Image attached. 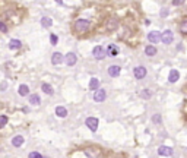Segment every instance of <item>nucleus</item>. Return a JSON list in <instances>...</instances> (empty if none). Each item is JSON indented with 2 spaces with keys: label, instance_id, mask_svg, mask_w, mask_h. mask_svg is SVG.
<instances>
[{
  "label": "nucleus",
  "instance_id": "1",
  "mask_svg": "<svg viewBox=\"0 0 187 158\" xmlns=\"http://www.w3.org/2000/svg\"><path fill=\"white\" fill-rule=\"evenodd\" d=\"M89 26H91V22L88 19H78L73 25L75 31L79 32V34H85L86 31H89Z\"/></svg>",
  "mask_w": 187,
  "mask_h": 158
},
{
  "label": "nucleus",
  "instance_id": "2",
  "mask_svg": "<svg viewBox=\"0 0 187 158\" xmlns=\"http://www.w3.org/2000/svg\"><path fill=\"white\" fill-rule=\"evenodd\" d=\"M92 54H94V57H95L97 60H104V59H105V56H107L105 50L102 49L101 46H95V47H94V50H92Z\"/></svg>",
  "mask_w": 187,
  "mask_h": 158
},
{
  "label": "nucleus",
  "instance_id": "3",
  "mask_svg": "<svg viewBox=\"0 0 187 158\" xmlns=\"http://www.w3.org/2000/svg\"><path fill=\"white\" fill-rule=\"evenodd\" d=\"M105 98H107V92H105V89H102V88H97V89H95V94H94V100H95L97 103H102V101H105Z\"/></svg>",
  "mask_w": 187,
  "mask_h": 158
},
{
  "label": "nucleus",
  "instance_id": "4",
  "mask_svg": "<svg viewBox=\"0 0 187 158\" xmlns=\"http://www.w3.org/2000/svg\"><path fill=\"white\" fill-rule=\"evenodd\" d=\"M161 41H162L164 44H171V43L174 41V34H172V31L165 29V31L161 34Z\"/></svg>",
  "mask_w": 187,
  "mask_h": 158
},
{
  "label": "nucleus",
  "instance_id": "5",
  "mask_svg": "<svg viewBox=\"0 0 187 158\" xmlns=\"http://www.w3.org/2000/svg\"><path fill=\"white\" fill-rule=\"evenodd\" d=\"M65 62V57H63V54L59 51L53 53V56H51V63L54 65V66H59V65H62Z\"/></svg>",
  "mask_w": 187,
  "mask_h": 158
},
{
  "label": "nucleus",
  "instance_id": "6",
  "mask_svg": "<svg viewBox=\"0 0 187 158\" xmlns=\"http://www.w3.org/2000/svg\"><path fill=\"white\" fill-rule=\"evenodd\" d=\"M146 73H148V72H146V69H145L143 66H136V68L133 69V75H135V78L139 79V81L143 79V78L146 76Z\"/></svg>",
  "mask_w": 187,
  "mask_h": 158
},
{
  "label": "nucleus",
  "instance_id": "7",
  "mask_svg": "<svg viewBox=\"0 0 187 158\" xmlns=\"http://www.w3.org/2000/svg\"><path fill=\"white\" fill-rule=\"evenodd\" d=\"M85 124L92 132H95V130L98 129V119H97V117H88L85 120Z\"/></svg>",
  "mask_w": 187,
  "mask_h": 158
},
{
  "label": "nucleus",
  "instance_id": "8",
  "mask_svg": "<svg viewBox=\"0 0 187 158\" xmlns=\"http://www.w3.org/2000/svg\"><path fill=\"white\" fill-rule=\"evenodd\" d=\"M76 62H78V57H76V54L75 53H67L66 54V57H65V63L67 65V66H75L76 65Z\"/></svg>",
  "mask_w": 187,
  "mask_h": 158
},
{
  "label": "nucleus",
  "instance_id": "9",
  "mask_svg": "<svg viewBox=\"0 0 187 158\" xmlns=\"http://www.w3.org/2000/svg\"><path fill=\"white\" fill-rule=\"evenodd\" d=\"M148 40H149V43L156 44V43L161 41V34H159L158 31H151V32L148 34Z\"/></svg>",
  "mask_w": 187,
  "mask_h": 158
},
{
  "label": "nucleus",
  "instance_id": "10",
  "mask_svg": "<svg viewBox=\"0 0 187 158\" xmlns=\"http://www.w3.org/2000/svg\"><path fill=\"white\" fill-rule=\"evenodd\" d=\"M105 28H107V31H116L119 28V21L117 19H108L107 24H105Z\"/></svg>",
  "mask_w": 187,
  "mask_h": 158
},
{
  "label": "nucleus",
  "instance_id": "11",
  "mask_svg": "<svg viewBox=\"0 0 187 158\" xmlns=\"http://www.w3.org/2000/svg\"><path fill=\"white\" fill-rule=\"evenodd\" d=\"M158 154L162 155V157H170V155H172V149L167 145H162V146L158 148Z\"/></svg>",
  "mask_w": 187,
  "mask_h": 158
},
{
  "label": "nucleus",
  "instance_id": "12",
  "mask_svg": "<svg viewBox=\"0 0 187 158\" xmlns=\"http://www.w3.org/2000/svg\"><path fill=\"white\" fill-rule=\"evenodd\" d=\"M107 56H110V57H116V56H119V47L116 46V44H110L108 47H107Z\"/></svg>",
  "mask_w": 187,
  "mask_h": 158
},
{
  "label": "nucleus",
  "instance_id": "13",
  "mask_svg": "<svg viewBox=\"0 0 187 158\" xmlns=\"http://www.w3.org/2000/svg\"><path fill=\"white\" fill-rule=\"evenodd\" d=\"M120 66L119 65H111L110 68H108V75L111 76V78H117L120 75Z\"/></svg>",
  "mask_w": 187,
  "mask_h": 158
},
{
  "label": "nucleus",
  "instance_id": "14",
  "mask_svg": "<svg viewBox=\"0 0 187 158\" xmlns=\"http://www.w3.org/2000/svg\"><path fill=\"white\" fill-rule=\"evenodd\" d=\"M178 78H180V73H178V70H175V69L170 70V75H168V82L174 84V82H177V81H178Z\"/></svg>",
  "mask_w": 187,
  "mask_h": 158
},
{
  "label": "nucleus",
  "instance_id": "15",
  "mask_svg": "<svg viewBox=\"0 0 187 158\" xmlns=\"http://www.w3.org/2000/svg\"><path fill=\"white\" fill-rule=\"evenodd\" d=\"M9 47H10L12 50H19V49L22 47V43H21V40L13 38V40H10V43H9Z\"/></svg>",
  "mask_w": 187,
  "mask_h": 158
},
{
  "label": "nucleus",
  "instance_id": "16",
  "mask_svg": "<svg viewBox=\"0 0 187 158\" xmlns=\"http://www.w3.org/2000/svg\"><path fill=\"white\" fill-rule=\"evenodd\" d=\"M41 89H43L47 95H53V94H54V89H53V87H51L50 84H45V82L41 84Z\"/></svg>",
  "mask_w": 187,
  "mask_h": 158
},
{
  "label": "nucleus",
  "instance_id": "17",
  "mask_svg": "<svg viewBox=\"0 0 187 158\" xmlns=\"http://www.w3.org/2000/svg\"><path fill=\"white\" fill-rule=\"evenodd\" d=\"M145 54L149 56V57H153L156 54V47L155 46H146L145 47Z\"/></svg>",
  "mask_w": 187,
  "mask_h": 158
},
{
  "label": "nucleus",
  "instance_id": "18",
  "mask_svg": "<svg viewBox=\"0 0 187 158\" xmlns=\"http://www.w3.org/2000/svg\"><path fill=\"white\" fill-rule=\"evenodd\" d=\"M18 92H19V95H22V97H26V95H29V88L28 85H25V84H22L19 89H18Z\"/></svg>",
  "mask_w": 187,
  "mask_h": 158
},
{
  "label": "nucleus",
  "instance_id": "19",
  "mask_svg": "<svg viewBox=\"0 0 187 158\" xmlns=\"http://www.w3.org/2000/svg\"><path fill=\"white\" fill-rule=\"evenodd\" d=\"M51 25H53V19L48 16H44L41 18V26H44V28H50Z\"/></svg>",
  "mask_w": 187,
  "mask_h": 158
},
{
  "label": "nucleus",
  "instance_id": "20",
  "mask_svg": "<svg viewBox=\"0 0 187 158\" xmlns=\"http://www.w3.org/2000/svg\"><path fill=\"white\" fill-rule=\"evenodd\" d=\"M56 114H57L59 117H66V116H67V110H66L65 107L59 105V107H56Z\"/></svg>",
  "mask_w": 187,
  "mask_h": 158
},
{
  "label": "nucleus",
  "instance_id": "21",
  "mask_svg": "<svg viewBox=\"0 0 187 158\" xmlns=\"http://www.w3.org/2000/svg\"><path fill=\"white\" fill-rule=\"evenodd\" d=\"M22 143H23V136H21V135H18V136H15V138L12 139V145L16 146V148L18 146H21Z\"/></svg>",
  "mask_w": 187,
  "mask_h": 158
},
{
  "label": "nucleus",
  "instance_id": "22",
  "mask_svg": "<svg viewBox=\"0 0 187 158\" xmlns=\"http://www.w3.org/2000/svg\"><path fill=\"white\" fill-rule=\"evenodd\" d=\"M40 103H41V100H40V97H38L37 94H31V95H29V104L38 105Z\"/></svg>",
  "mask_w": 187,
  "mask_h": 158
},
{
  "label": "nucleus",
  "instance_id": "23",
  "mask_svg": "<svg viewBox=\"0 0 187 158\" xmlns=\"http://www.w3.org/2000/svg\"><path fill=\"white\" fill-rule=\"evenodd\" d=\"M97 88H100V82H98L97 78H92L91 82H89V89H94V91H95Z\"/></svg>",
  "mask_w": 187,
  "mask_h": 158
},
{
  "label": "nucleus",
  "instance_id": "24",
  "mask_svg": "<svg viewBox=\"0 0 187 158\" xmlns=\"http://www.w3.org/2000/svg\"><path fill=\"white\" fill-rule=\"evenodd\" d=\"M180 32L183 35H187V19L180 24Z\"/></svg>",
  "mask_w": 187,
  "mask_h": 158
},
{
  "label": "nucleus",
  "instance_id": "25",
  "mask_svg": "<svg viewBox=\"0 0 187 158\" xmlns=\"http://www.w3.org/2000/svg\"><path fill=\"white\" fill-rule=\"evenodd\" d=\"M7 122H9L7 116H4V114H3V116H0V129H1V127H4V126L7 124Z\"/></svg>",
  "mask_w": 187,
  "mask_h": 158
},
{
  "label": "nucleus",
  "instance_id": "26",
  "mask_svg": "<svg viewBox=\"0 0 187 158\" xmlns=\"http://www.w3.org/2000/svg\"><path fill=\"white\" fill-rule=\"evenodd\" d=\"M57 41H59V37H57L56 34H51L50 35V43H51V44H53V46H56V44H57Z\"/></svg>",
  "mask_w": 187,
  "mask_h": 158
},
{
  "label": "nucleus",
  "instance_id": "27",
  "mask_svg": "<svg viewBox=\"0 0 187 158\" xmlns=\"http://www.w3.org/2000/svg\"><path fill=\"white\" fill-rule=\"evenodd\" d=\"M140 95H142L143 98H151V92H149L148 89H146V91H142V92H140Z\"/></svg>",
  "mask_w": 187,
  "mask_h": 158
},
{
  "label": "nucleus",
  "instance_id": "28",
  "mask_svg": "<svg viewBox=\"0 0 187 158\" xmlns=\"http://www.w3.org/2000/svg\"><path fill=\"white\" fill-rule=\"evenodd\" d=\"M0 31H1V32H7V26H6V24H3L1 21H0Z\"/></svg>",
  "mask_w": 187,
  "mask_h": 158
},
{
  "label": "nucleus",
  "instance_id": "29",
  "mask_svg": "<svg viewBox=\"0 0 187 158\" xmlns=\"http://www.w3.org/2000/svg\"><path fill=\"white\" fill-rule=\"evenodd\" d=\"M41 157H43V155H41L40 152H31V154H29V158H41Z\"/></svg>",
  "mask_w": 187,
  "mask_h": 158
},
{
  "label": "nucleus",
  "instance_id": "30",
  "mask_svg": "<svg viewBox=\"0 0 187 158\" xmlns=\"http://www.w3.org/2000/svg\"><path fill=\"white\" fill-rule=\"evenodd\" d=\"M152 120H153V123H161V116H159V114H155L152 117Z\"/></svg>",
  "mask_w": 187,
  "mask_h": 158
},
{
  "label": "nucleus",
  "instance_id": "31",
  "mask_svg": "<svg viewBox=\"0 0 187 158\" xmlns=\"http://www.w3.org/2000/svg\"><path fill=\"white\" fill-rule=\"evenodd\" d=\"M183 3H184V0H172L174 6H178V4H183Z\"/></svg>",
  "mask_w": 187,
  "mask_h": 158
},
{
  "label": "nucleus",
  "instance_id": "32",
  "mask_svg": "<svg viewBox=\"0 0 187 158\" xmlns=\"http://www.w3.org/2000/svg\"><path fill=\"white\" fill-rule=\"evenodd\" d=\"M6 88H7V82H1V85H0V91H6Z\"/></svg>",
  "mask_w": 187,
  "mask_h": 158
},
{
  "label": "nucleus",
  "instance_id": "33",
  "mask_svg": "<svg viewBox=\"0 0 187 158\" xmlns=\"http://www.w3.org/2000/svg\"><path fill=\"white\" fill-rule=\"evenodd\" d=\"M56 1H57V3H63V0H56Z\"/></svg>",
  "mask_w": 187,
  "mask_h": 158
}]
</instances>
